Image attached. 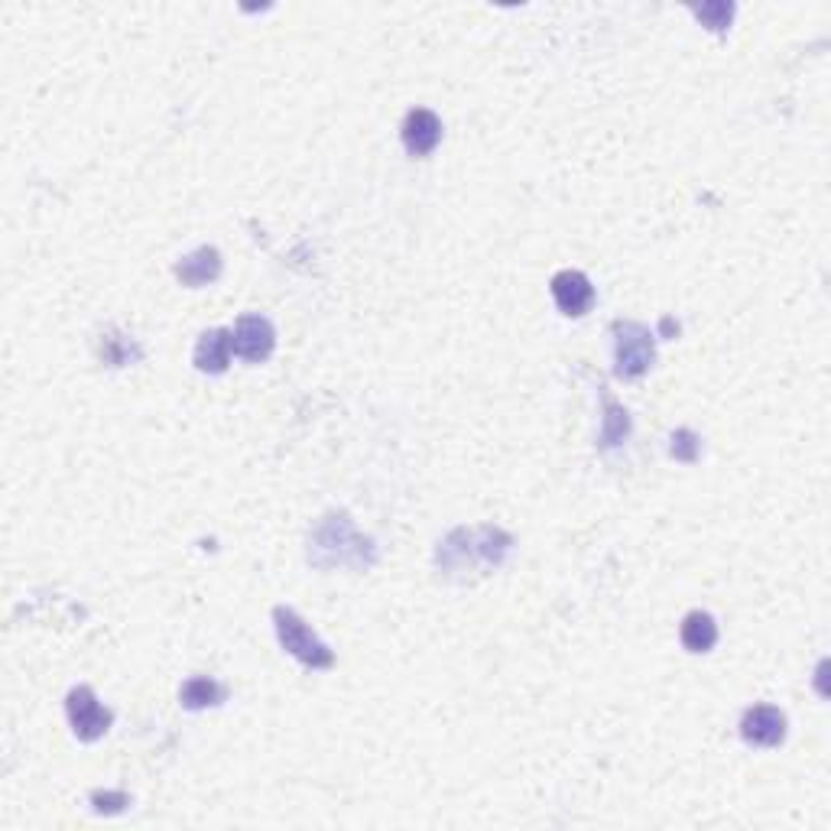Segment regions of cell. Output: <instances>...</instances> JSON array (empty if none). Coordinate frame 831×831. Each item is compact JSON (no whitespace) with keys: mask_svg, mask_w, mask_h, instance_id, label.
I'll return each instance as SVG.
<instances>
[{"mask_svg":"<svg viewBox=\"0 0 831 831\" xmlns=\"http://www.w3.org/2000/svg\"><path fill=\"white\" fill-rule=\"evenodd\" d=\"M218 273H221V253L215 247H198L176 263V277L183 280V287H193V290L215 283Z\"/></svg>","mask_w":831,"mask_h":831,"instance_id":"cell-10","label":"cell"},{"mask_svg":"<svg viewBox=\"0 0 831 831\" xmlns=\"http://www.w3.org/2000/svg\"><path fill=\"white\" fill-rule=\"evenodd\" d=\"M698 448H702V442H698V436H695L692 429H679V433L673 436V458H676V461L692 465V461L698 458Z\"/></svg>","mask_w":831,"mask_h":831,"instance_id":"cell-16","label":"cell"},{"mask_svg":"<svg viewBox=\"0 0 831 831\" xmlns=\"http://www.w3.org/2000/svg\"><path fill=\"white\" fill-rule=\"evenodd\" d=\"M65 711H69V721H72V731L79 740H98L107 734L114 715L101 705L95 698V692L89 685H79L69 692L65 698Z\"/></svg>","mask_w":831,"mask_h":831,"instance_id":"cell-5","label":"cell"},{"mask_svg":"<svg viewBox=\"0 0 831 831\" xmlns=\"http://www.w3.org/2000/svg\"><path fill=\"white\" fill-rule=\"evenodd\" d=\"M179 698L193 711H198V708H215V705L225 702V685L208 679V676H196V679H189V683L183 685Z\"/></svg>","mask_w":831,"mask_h":831,"instance_id":"cell-13","label":"cell"},{"mask_svg":"<svg viewBox=\"0 0 831 831\" xmlns=\"http://www.w3.org/2000/svg\"><path fill=\"white\" fill-rule=\"evenodd\" d=\"M231 351H235V335L225 329H211L198 339L196 367L201 374H221V371H228Z\"/></svg>","mask_w":831,"mask_h":831,"instance_id":"cell-11","label":"cell"},{"mask_svg":"<svg viewBox=\"0 0 831 831\" xmlns=\"http://www.w3.org/2000/svg\"><path fill=\"white\" fill-rule=\"evenodd\" d=\"M235 351L250 361V364H260V361H267L270 354H273V344H277V332H273V325H270V319H263V315H245V319H238V325H235Z\"/></svg>","mask_w":831,"mask_h":831,"instance_id":"cell-6","label":"cell"},{"mask_svg":"<svg viewBox=\"0 0 831 831\" xmlns=\"http://www.w3.org/2000/svg\"><path fill=\"white\" fill-rule=\"evenodd\" d=\"M683 646L688 653H708L715 643H718V624H715V617L711 614H705V611H692L688 617L683 621Z\"/></svg>","mask_w":831,"mask_h":831,"instance_id":"cell-12","label":"cell"},{"mask_svg":"<svg viewBox=\"0 0 831 831\" xmlns=\"http://www.w3.org/2000/svg\"><path fill=\"white\" fill-rule=\"evenodd\" d=\"M442 121L429 107H413L403 121V147L413 156H429L439 147Z\"/></svg>","mask_w":831,"mask_h":831,"instance_id":"cell-9","label":"cell"},{"mask_svg":"<svg viewBox=\"0 0 831 831\" xmlns=\"http://www.w3.org/2000/svg\"><path fill=\"white\" fill-rule=\"evenodd\" d=\"M273 624H277V636H280L283 650L290 656H295L302 666H309V669H329L335 663V653L305 627V621L295 611L277 607L273 611Z\"/></svg>","mask_w":831,"mask_h":831,"instance_id":"cell-3","label":"cell"},{"mask_svg":"<svg viewBox=\"0 0 831 831\" xmlns=\"http://www.w3.org/2000/svg\"><path fill=\"white\" fill-rule=\"evenodd\" d=\"M513 539L507 537L497 527H461L451 537L439 542V569L445 575H458L465 569H497L507 552H510Z\"/></svg>","mask_w":831,"mask_h":831,"instance_id":"cell-2","label":"cell"},{"mask_svg":"<svg viewBox=\"0 0 831 831\" xmlns=\"http://www.w3.org/2000/svg\"><path fill=\"white\" fill-rule=\"evenodd\" d=\"M631 436V419L627 409H621L617 403H607V416H604V433H601V445L614 448Z\"/></svg>","mask_w":831,"mask_h":831,"instance_id":"cell-14","label":"cell"},{"mask_svg":"<svg viewBox=\"0 0 831 831\" xmlns=\"http://www.w3.org/2000/svg\"><path fill=\"white\" fill-rule=\"evenodd\" d=\"M740 734L754 747H780L786 737V718L773 705H754L740 721Z\"/></svg>","mask_w":831,"mask_h":831,"instance_id":"cell-8","label":"cell"},{"mask_svg":"<svg viewBox=\"0 0 831 831\" xmlns=\"http://www.w3.org/2000/svg\"><path fill=\"white\" fill-rule=\"evenodd\" d=\"M698 20L708 27V30H715V33H725L728 27H731V17H734V7L731 3H702L698 10Z\"/></svg>","mask_w":831,"mask_h":831,"instance_id":"cell-15","label":"cell"},{"mask_svg":"<svg viewBox=\"0 0 831 831\" xmlns=\"http://www.w3.org/2000/svg\"><path fill=\"white\" fill-rule=\"evenodd\" d=\"M374 559V542L354 530L347 513L325 517L309 539V562L319 569H371Z\"/></svg>","mask_w":831,"mask_h":831,"instance_id":"cell-1","label":"cell"},{"mask_svg":"<svg viewBox=\"0 0 831 831\" xmlns=\"http://www.w3.org/2000/svg\"><path fill=\"white\" fill-rule=\"evenodd\" d=\"M614 357H617V377L624 381L643 377L656 357L653 332L640 322H614Z\"/></svg>","mask_w":831,"mask_h":831,"instance_id":"cell-4","label":"cell"},{"mask_svg":"<svg viewBox=\"0 0 831 831\" xmlns=\"http://www.w3.org/2000/svg\"><path fill=\"white\" fill-rule=\"evenodd\" d=\"M92 802H95L98 812H121L124 806H131V799L124 792H95Z\"/></svg>","mask_w":831,"mask_h":831,"instance_id":"cell-17","label":"cell"},{"mask_svg":"<svg viewBox=\"0 0 831 831\" xmlns=\"http://www.w3.org/2000/svg\"><path fill=\"white\" fill-rule=\"evenodd\" d=\"M552 299L559 305L562 315L569 319H582L588 309L594 305V287L588 280L585 273L579 270H562L552 277Z\"/></svg>","mask_w":831,"mask_h":831,"instance_id":"cell-7","label":"cell"}]
</instances>
